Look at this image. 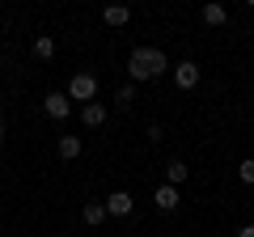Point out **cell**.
Masks as SVG:
<instances>
[{"mask_svg":"<svg viewBox=\"0 0 254 237\" xmlns=\"http://www.w3.org/2000/svg\"><path fill=\"white\" fill-rule=\"evenodd\" d=\"M170 59H165V51L161 47H136V51L127 55V76L131 81H153V76H161V72H170Z\"/></svg>","mask_w":254,"mask_h":237,"instance_id":"6da1fadb","label":"cell"},{"mask_svg":"<svg viewBox=\"0 0 254 237\" xmlns=\"http://www.w3.org/2000/svg\"><path fill=\"white\" fill-rule=\"evenodd\" d=\"M68 102H98V76L93 72H76L72 81H68Z\"/></svg>","mask_w":254,"mask_h":237,"instance_id":"7a4b0ae2","label":"cell"},{"mask_svg":"<svg viewBox=\"0 0 254 237\" xmlns=\"http://www.w3.org/2000/svg\"><path fill=\"white\" fill-rule=\"evenodd\" d=\"M102 208H106V216H131L136 199H131V191H110L106 199H102Z\"/></svg>","mask_w":254,"mask_h":237,"instance_id":"3957f363","label":"cell"},{"mask_svg":"<svg viewBox=\"0 0 254 237\" xmlns=\"http://www.w3.org/2000/svg\"><path fill=\"white\" fill-rule=\"evenodd\" d=\"M170 72H174V85H178V89H195V85H199V64H195V59H182Z\"/></svg>","mask_w":254,"mask_h":237,"instance_id":"277c9868","label":"cell"},{"mask_svg":"<svg viewBox=\"0 0 254 237\" xmlns=\"http://www.w3.org/2000/svg\"><path fill=\"white\" fill-rule=\"evenodd\" d=\"M43 110L55 118V123H64V118L72 115V102H68V93H47V98H43Z\"/></svg>","mask_w":254,"mask_h":237,"instance_id":"5b68a950","label":"cell"},{"mask_svg":"<svg viewBox=\"0 0 254 237\" xmlns=\"http://www.w3.org/2000/svg\"><path fill=\"white\" fill-rule=\"evenodd\" d=\"M106 118H110L106 102H89V106H81V123H85V127H102Z\"/></svg>","mask_w":254,"mask_h":237,"instance_id":"8992f818","label":"cell"},{"mask_svg":"<svg viewBox=\"0 0 254 237\" xmlns=\"http://www.w3.org/2000/svg\"><path fill=\"white\" fill-rule=\"evenodd\" d=\"M153 203H157V212H174V208H178V186L161 182V186L153 191Z\"/></svg>","mask_w":254,"mask_h":237,"instance_id":"52a82bcc","label":"cell"},{"mask_svg":"<svg viewBox=\"0 0 254 237\" xmlns=\"http://www.w3.org/2000/svg\"><path fill=\"white\" fill-rule=\"evenodd\" d=\"M102 21H106V26H127V21H131V9H127V4H110L106 13H102Z\"/></svg>","mask_w":254,"mask_h":237,"instance_id":"ba28073f","label":"cell"},{"mask_svg":"<svg viewBox=\"0 0 254 237\" xmlns=\"http://www.w3.org/2000/svg\"><path fill=\"white\" fill-rule=\"evenodd\" d=\"M81 220H85V225H89V229H98V225H106V208H102V203H85V208H81Z\"/></svg>","mask_w":254,"mask_h":237,"instance_id":"9c48e42d","label":"cell"},{"mask_svg":"<svg viewBox=\"0 0 254 237\" xmlns=\"http://www.w3.org/2000/svg\"><path fill=\"white\" fill-rule=\"evenodd\" d=\"M187 178H190L187 161H170V165H165V182H170V186H182Z\"/></svg>","mask_w":254,"mask_h":237,"instance_id":"30bf717a","label":"cell"},{"mask_svg":"<svg viewBox=\"0 0 254 237\" xmlns=\"http://www.w3.org/2000/svg\"><path fill=\"white\" fill-rule=\"evenodd\" d=\"M60 157L64 161H76V157H81V140L76 136H60Z\"/></svg>","mask_w":254,"mask_h":237,"instance_id":"8fae6325","label":"cell"},{"mask_svg":"<svg viewBox=\"0 0 254 237\" xmlns=\"http://www.w3.org/2000/svg\"><path fill=\"white\" fill-rule=\"evenodd\" d=\"M131 102H136V85H119V89H115V106L119 110H131Z\"/></svg>","mask_w":254,"mask_h":237,"instance_id":"7c38bea8","label":"cell"},{"mask_svg":"<svg viewBox=\"0 0 254 237\" xmlns=\"http://www.w3.org/2000/svg\"><path fill=\"white\" fill-rule=\"evenodd\" d=\"M34 55H38V59H51V55H55V38L51 34H38L34 38Z\"/></svg>","mask_w":254,"mask_h":237,"instance_id":"4fadbf2b","label":"cell"},{"mask_svg":"<svg viewBox=\"0 0 254 237\" xmlns=\"http://www.w3.org/2000/svg\"><path fill=\"white\" fill-rule=\"evenodd\" d=\"M225 4H203V21H208V26H225Z\"/></svg>","mask_w":254,"mask_h":237,"instance_id":"5bb4252c","label":"cell"},{"mask_svg":"<svg viewBox=\"0 0 254 237\" xmlns=\"http://www.w3.org/2000/svg\"><path fill=\"white\" fill-rule=\"evenodd\" d=\"M237 178H242L246 186H254V157H246V161L237 165Z\"/></svg>","mask_w":254,"mask_h":237,"instance_id":"9a60e30c","label":"cell"},{"mask_svg":"<svg viewBox=\"0 0 254 237\" xmlns=\"http://www.w3.org/2000/svg\"><path fill=\"white\" fill-rule=\"evenodd\" d=\"M237 237H254V225H242V229H237Z\"/></svg>","mask_w":254,"mask_h":237,"instance_id":"2e32d148","label":"cell"},{"mask_svg":"<svg viewBox=\"0 0 254 237\" xmlns=\"http://www.w3.org/2000/svg\"><path fill=\"white\" fill-rule=\"evenodd\" d=\"M0 144H4V123H0Z\"/></svg>","mask_w":254,"mask_h":237,"instance_id":"e0dca14e","label":"cell"},{"mask_svg":"<svg viewBox=\"0 0 254 237\" xmlns=\"http://www.w3.org/2000/svg\"><path fill=\"white\" fill-rule=\"evenodd\" d=\"M55 237H68V233H55Z\"/></svg>","mask_w":254,"mask_h":237,"instance_id":"ac0fdd59","label":"cell"}]
</instances>
